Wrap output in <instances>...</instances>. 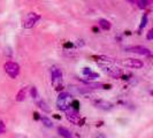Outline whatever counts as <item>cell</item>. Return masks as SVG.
Wrapping results in <instances>:
<instances>
[{
  "mask_svg": "<svg viewBox=\"0 0 153 138\" xmlns=\"http://www.w3.org/2000/svg\"><path fill=\"white\" fill-rule=\"evenodd\" d=\"M51 79L54 89L60 91L62 89V70L56 66L51 67Z\"/></svg>",
  "mask_w": 153,
  "mask_h": 138,
  "instance_id": "6da1fadb",
  "label": "cell"
},
{
  "mask_svg": "<svg viewBox=\"0 0 153 138\" xmlns=\"http://www.w3.org/2000/svg\"><path fill=\"white\" fill-rule=\"evenodd\" d=\"M70 104H71V94L68 92H61L58 97V100H56L58 108L66 112L67 109L70 108Z\"/></svg>",
  "mask_w": 153,
  "mask_h": 138,
  "instance_id": "7a4b0ae2",
  "label": "cell"
},
{
  "mask_svg": "<svg viewBox=\"0 0 153 138\" xmlns=\"http://www.w3.org/2000/svg\"><path fill=\"white\" fill-rule=\"evenodd\" d=\"M66 116H67L68 121L76 124V125H83V123H84V119L81 117V115H79V113L77 112L76 109H74L71 107L66 111Z\"/></svg>",
  "mask_w": 153,
  "mask_h": 138,
  "instance_id": "3957f363",
  "label": "cell"
},
{
  "mask_svg": "<svg viewBox=\"0 0 153 138\" xmlns=\"http://www.w3.org/2000/svg\"><path fill=\"white\" fill-rule=\"evenodd\" d=\"M4 69H5V71L8 74V76L12 77V78H16V77L19 76V74H20V70H21L19 63L13 61L6 62L4 65Z\"/></svg>",
  "mask_w": 153,
  "mask_h": 138,
  "instance_id": "277c9868",
  "label": "cell"
},
{
  "mask_svg": "<svg viewBox=\"0 0 153 138\" xmlns=\"http://www.w3.org/2000/svg\"><path fill=\"white\" fill-rule=\"evenodd\" d=\"M40 20V15L37 13H29L23 20V28L25 29H31L36 23Z\"/></svg>",
  "mask_w": 153,
  "mask_h": 138,
  "instance_id": "5b68a950",
  "label": "cell"
},
{
  "mask_svg": "<svg viewBox=\"0 0 153 138\" xmlns=\"http://www.w3.org/2000/svg\"><path fill=\"white\" fill-rule=\"evenodd\" d=\"M124 51L129 52V53L139 54V55H151L152 54L150 48H147L145 46H128L124 48Z\"/></svg>",
  "mask_w": 153,
  "mask_h": 138,
  "instance_id": "8992f818",
  "label": "cell"
},
{
  "mask_svg": "<svg viewBox=\"0 0 153 138\" xmlns=\"http://www.w3.org/2000/svg\"><path fill=\"white\" fill-rule=\"evenodd\" d=\"M122 65L128 67V68H132V69H140L144 67V63L138 60V59H132V58H129V59H124L122 61Z\"/></svg>",
  "mask_w": 153,
  "mask_h": 138,
  "instance_id": "52a82bcc",
  "label": "cell"
},
{
  "mask_svg": "<svg viewBox=\"0 0 153 138\" xmlns=\"http://www.w3.org/2000/svg\"><path fill=\"white\" fill-rule=\"evenodd\" d=\"M93 105H94V107L102 109V111H111V109H113V107H114V105L112 102H109V101L104 99L93 100Z\"/></svg>",
  "mask_w": 153,
  "mask_h": 138,
  "instance_id": "ba28073f",
  "label": "cell"
},
{
  "mask_svg": "<svg viewBox=\"0 0 153 138\" xmlns=\"http://www.w3.org/2000/svg\"><path fill=\"white\" fill-rule=\"evenodd\" d=\"M85 84L88 85L89 88H92V89H102V90H107V89H111V85L109 84H104V83H93V82H90V81H83Z\"/></svg>",
  "mask_w": 153,
  "mask_h": 138,
  "instance_id": "9c48e42d",
  "label": "cell"
},
{
  "mask_svg": "<svg viewBox=\"0 0 153 138\" xmlns=\"http://www.w3.org/2000/svg\"><path fill=\"white\" fill-rule=\"evenodd\" d=\"M58 132H59V135L63 138H73L71 132H70L68 129L63 128V127H59V128H58Z\"/></svg>",
  "mask_w": 153,
  "mask_h": 138,
  "instance_id": "30bf717a",
  "label": "cell"
},
{
  "mask_svg": "<svg viewBox=\"0 0 153 138\" xmlns=\"http://www.w3.org/2000/svg\"><path fill=\"white\" fill-rule=\"evenodd\" d=\"M27 92H28V89H27V88L21 89V90L19 91V93H17V96H16V101H19V102L24 101L25 98H27Z\"/></svg>",
  "mask_w": 153,
  "mask_h": 138,
  "instance_id": "8fae6325",
  "label": "cell"
},
{
  "mask_svg": "<svg viewBox=\"0 0 153 138\" xmlns=\"http://www.w3.org/2000/svg\"><path fill=\"white\" fill-rule=\"evenodd\" d=\"M37 106H38L43 112H45V113H50V111H51L45 100H39L38 102H37Z\"/></svg>",
  "mask_w": 153,
  "mask_h": 138,
  "instance_id": "7c38bea8",
  "label": "cell"
},
{
  "mask_svg": "<svg viewBox=\"0 0 153 138\" xmlns=\"http://www.w3.org/2000/svg\"><path fill=\"white\" fill-rule=\"evenodd\" d=\"M99 27L102 30H109L111 29V23L105 19H101V20H99Z\"/></svg>",
  "mask_w": 153,
  "mask_h": 138,
  "instance_id": "4fadbf2b",
  "label": "cell"
},
{
  "mask_svg": "<svg viewBox=\"0 0 153 138\" xmlns=\"http://www.w3.org/2000/svg\"><path fill=\"white\" fill-rule=\"evenodd\" d=\"M40 121H42V123L45 125L46 128H52V127H53V122H52V120H51V119H48L47 116H42V117H40Z\"/></svg>",
  "mask_w": 153,
  "mask_h": 138,
  "instance_id": "5bb4252c",
  "label": "cell"
},
{
  "mask_svg": "<svg viewBox=\"0 0 153 138\" xmlns=\"http://www.w3.org/2000/svg\"><path fill=\"white\" fill-rule=\"evenodd\" d=\"M30 94H31V97L35 98V99L38 98V91H37V89H36L35 86H32L30 89Z\"/></svg>",
  "mask_w": 153,
  "mask_h": 138,
  "instance_id": "9a60e30c",
  "label": "cell"
},
{
  "mask_svg": "<svg viewBox=\"0 0 153 138\" xmlns=\"http://www.w3.org/2000/svg\"><path fill=\"white\" fill-rule=\"evenodd\" d=\"M137 4H138V7L144 9L147 6V0H137Z\"/></svg>",
  "mask_w": 153,
  "mask_h": 138,
  "instance_id": "2e32d148",
  "label": "cell"
},
{
  "mask_svg": "<svg viewBox=\"0 0 153 138\" xmlns=\"http://www.w3.org/2000/svg\"><path fill=\"white\" fill-rule=\"evenodd\" d=\"M86 77V79L85 81H90V79H94V78H98L99 77V74H97V73H91L90 75H88Z\"/></svg>",
  "mask_w": 153,
  "mask_h": 138,
  "instance_id": "e0dca14e",
  "label": "cell"
},
{
  "mask_svg": "<svg viewBox=\"0 0 153 138\" xmlns=\"http://www.w3.org/2000/svg\"><path fill=\"white\" fill-rule=\"evenodd\" d=\"M146 23H147V16L144 15L142 17V23H140V25H139V29H143L146 25Z\"/></svg>",
  "mask_w": 153,
  "mask_h": 138,
  "instance_id": "ac0fdd59",
  "label": "cell"
},
{
  "mask_svg": "<svg viewBox=\"0 0 153 138\" xmlns=\"http://www.w3.org/2000/svg\"><path fill=\"white\" fill-rule=\"evenodd\" d=\"M92 73V70L90 68H84L83 70H82V74L84 75V76H88V75H90Z\"/></svg>",
  "mask_w": 153,
  "mask_h": 138,
  "instance_id": "d6986e66",
  "label": "cell"
},
{
  "mask_svg": "<svg viewBox=\"0 0 153 138\" xmlns=\"http://www.w3.org/2000/svg\"><path fill=\"white\" fill-rule=\"evenodd\" d=\"M5 131H6V127H5L2 121H0V134H4Z\"/></svg>",
  "mask_w": 153,
  "mask_h": 138,
  "instance_id": "ffe728a7",
  "label": "cell"
},
{
  "mask_svg": "<svg viewBox=\"0 0 153 138\" xmlns=\"http://www.w3.org/2000/svg\"><path fill=\"white\" fill-rule=\"evenodd\" d=\"M147 39H149V40L153 39V30L152 29H151V30H149V32H147Z\"/></svg>",
  "mask_w": 153,
  "mask_h": 138,
  "instance_id": "44dd1931",
  "label": "cell"
},
{
  "mask_svg": "<svg viewBox=\"0 0 153 138\" xmlns=\"http://www.w3.org/2000/svg\"><path fill=\"white\" fill-rule=\"evenodd\" d=\"M128 1H129L130 4H135V0H128Z\"/></svg>",
  "mask_w": 153,
  "mask_h": 138,
  "instance_id": "7402d4cb",
  "label": "cell"
}]
</instances>
